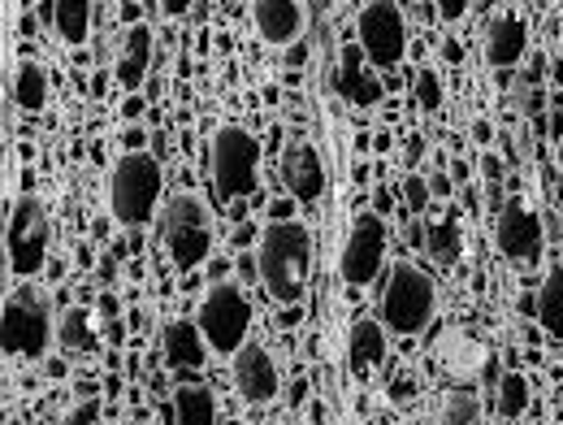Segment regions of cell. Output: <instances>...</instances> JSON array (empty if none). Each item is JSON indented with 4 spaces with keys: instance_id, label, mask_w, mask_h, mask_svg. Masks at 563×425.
<instances>
[{
    "instance_id": "25",
    "label": "cell",
    "mask_w": 563,
    "mask_h": 425,
    "mask_svg": "<svg viewBox=\"0 0 563 425\" xmlns=\"http://www.w3.org/2000/svg\"><path fill=\"white\" fill-rule=\"evenodd\" d=\"M438 417H442V425H477V417H482V400H477V391H468V386H451V391L442 395Z\"/></svg>"
},
{
    "instance_id": "32",
    "label": "cell",
    "mask_w": 563,
    "mask_h": 425,
    "mask_svg": "<svg viewBox=\"0 0 563 425\" xmlns=\"http://www.w3.org/2000/svg\"><path fill=\"white\" fill-rule=\"evenodd\" d=\"M96 417H100V400H82L66 413V425H96Z\"/></svg>"
},
{
    "instance_id": "3",
    "label": "cell",
    "mask_w": 563,
    "mask_h": 425,
    "mask_svg": "<svg viewBox=\"0 0 563 425\" xmlns=\"http://www.w3.org/2000/svg\"><path fill=\"white\" fill-rule=\"evenodd\" d=\"M161 243L178 270L205 265L212 252V212L209 200L196 192H178L161 212Z\"/></svg>"
},
{
    "instance_id": "17",
    "label": "cell",
    "mask_w": 563,
    "mask_h": 425,
    "mask_svg": "<svg viewBox=\"0 0 563 425\" xmlns=\"http://www.w3.org/2000/svg\"><path fill=\"white\" fill-rule=\"evenodd\" d=\"M252 22L269 44H290L303 31V4L299 0H256Z\"/></svg>"
},
{
    "instance_id": "14",
    "label": "cell",
    "mask_w": 563,
    "mask_h": 425,
    "mask_svg": "<svg viewBox=\"0 0 563 425\" xmlns=\"http://www.w3.org/2000/svg\"><path fill=\"white\" fill-rule=\"evenodd\" d=\"M364 62H368V57H364L360 44H343L339 66H334V87H339V96H343L347 105H360V109H368V105L382 100V83L373 78V70H368Z\"/></svg>"
},
{
    "instance_id": "36",
    "label": "cell",
    "mask_w": 563,
    "mask_h": 425,
    "mask_svg": "<svg viewBox=\"0 0 563 425\" xmlns=\"http://www.w3.org/2000/svg\"><path fill=\"white\" fill-rule=\"evenodd\" d=\"M560 170H563V140H560Z\"/></svg>"
},
{
    "instance_id": "24",
    "label": "cell",
    "mask_w": 563,
    "mask_h": 425,
    "mask_svg": "<svg viewBox=\"0 0 563 425\" xmlns=\"http://www.w3.org/2000/svg\"><path fill=\"white\" fill-rule=\"evenodd\" d=\"M438 356H442V364H446L451 373H473V369H482L486 348H482V344H473L468 335H446V339H442V348H438Z\"/></svg>"
},
{
    "instance_id": "1",
    "label": "cell",
    "mask_w": 563,
    "mask_h": 425,
    "mask_svg": "<svg viewBox=\"0 0 563 425\" xmlns=\"http://www.w3.org/2000/svg\"><path fill=\"white\" fill-rule=\"evenodd\" d=\"M261 283L278 304H299L312 270V235L299 217H278L261 235Z\"/></svg>"
},
{
    "instance_id": "22",
    "label": "cell",
    "mask_w": 563,
    "mask_h": 425,
    "mask_svg": "<svg viewBox=\"0 0 563 425\" xmlns=\"http://www.w3.org/2000/svg\"><path fill=\"white\" fill-rule=\"evenodd\" d=\"M174 417H178V425L217 422V400H212L209 386H178V395H174Z\"/></svg>"
},
{
    "instance_id": "26",
    "label": "cell",
    "mask_w": 563,
    "mask_h": 425,
    "mask_svg": "<svg viewBox=\"0 0 563 425\" xmlns=\"http://www.w3.org/2000/svg\"><path fill=\"white\" fill-rule=\"evenodd\" d=\"M429 252L438 265H451L460 257V221L455 217H442L429 226Z\"/></svg>"
},
{
    "instance_id": "6",
    "label": "cell",
    "mask_w": 563,
    "mask_h": 425,
    "mask_svg": "<svg viewBox=\"0 0 563 425\" xmlns=\"http://www.w3.org/2000/svg\"><path fill=\"white\" fill-rule=\"evenodd\" d=\"M4 356H44L53 344V299L44 286H18L4 299Z\"/></svg>"
},
{
    "instance_id": "15",
    "label": "cell",
    "mask_w": 563,
    "mask_h": 425,
    "mask_svg": "<svg viewBox=\"0 0 563 425\" xmlns=\"http://www.w3.org/2000/svg\"><path fill=\"white\" fill-rule=\"evenodd\" d=\"M525 53H529V26H525V18H516V13H494L490 26H486V62L498 66V70H507V66H516Z\"/></svg>"
},
{
    "instance_id": "10",
    "label": "cell",
    "mask_w": 563,
    "mask_h": 425,
    "mask_svg": "<svg viewBox=\"0 0 563 425\" xmlns=\"http://www.w3.org/2000/svg\"><path fill=\"white\" fill-rule=\"evenodd\" d=\"M494 239H498V252H503L511 265H525V270H533V265L542 261V248H547L542 217L529 209L525 200H507V205L498 209Z\"/></svg>"
},
{
    "instance_id": "33",
    "label": "cell",
    "mask_w": 563,
    "mask_h": 425,
    "mask_svg": "<svg viewBox=\"0 0 563 425\" xmlns=\"http://www.w3.org/2000/svg\"><path fill=\"white\" fill-rule=\"evenodd\" d=\"M438 9V18H446V22H455V18H464L468 13V4L464 0H442V4H433Z\"/></svg>"
},
{
    "instance_id": "21",
    "label": "cell",
    "mask_w": 563,
    "mask_h": 425,
    "mask_svg": "<svg viewBox=\"0 0 563 425\" xmlns=\"http://www.w3.org/2000/svg\"><path fill=\"white\" fill-rule=\"evenodd\" d=\"M538 322L547 326V335H555V339H563V265H555L547 279H542V286H538Z\"/></svg>"
},
{
    "instance_id": "35",
    "label": "cell",
    "mask_w": 563,
    "mask_h": 425,
    "mask_svg": "<svg viewBox=\"0 0 563 425\" xmlns=\"http://www.w3.org/2000/svg\"><path fill=\"white\" fill-rule=\"evenodd\" d=\"M482 174L498 187V183H503V161H498V156H482Z\"/></svg>"
},
{
    "instance_id": "13",
    "label": "cell",
    "mask_w": 563,
    "mask_h": 425,
    "mask_svg": "<svg viewBox=\"0 0 563 425\" xmlns=\"http://www.w3.org/2000/svg\"><path fill=\"white\" fill-rule=\"evenodd\" d=\"M282 183L295 200L303 205H317L325 196V161L312 143H290L286 156H282Z\"/></svg>"
},
{
    "instance_id": "11",
    "label": "cell",
    "mask_w": 563,
    "mask_h": 425,
    "mask_svg": "<svg viewBox=\"0 0 563 425\" xmlns=\"http://www.w3.org/2000/svg\"><path fill=\"white\" fill-rule=\"evenodd\" d=\"M386 265V221L377 212H360L347 230V248H343V283L368 286Z\"/></svg>"
},
{
    "instance_id": "27",
    "label": "cell",
    "mask_w": 563,
    "mask_h": 425,
    "mask_svg": "<svg viewBox=\"0 0 563 425\" xmlns=\"http://www.w3.org/2000/svg\"><path fill=\"white\" fill-rule=\"evenodd\" d=\"M62 344L70 348V352H91L96 348V330H91V317L82 313V308H70L66 317H62Z\"/></svg>"
},
{
    "instance_id": "2",
    "label": "cell",
    "mask_w": 563,
    "mask_h": 425,
    "mask_svg": "<svg viewBox=\"0 0 563 425\" xmlns=\"http://www.w3.org/2000/svg\"><path fill=\"white\" fill-rule=\"evenodd\" d=\"M438 308V286L417 261H395L382 286V326L390 335H417Z\"/></svg>"
},
{
    "instance_id": "12",
    "label": "cell",
    "mask_w": 563,
    "mask_h": 425,
    "mask_svg": "<svg viewBox=\"0 0 563 425\" xmlns=\"http://www.w3.org/2000/svg\"><path fill=\"white\" fill-rule=\"evenodd\" d=\"M234 391L247 400V404H274L278 400V364L274 356L265 352L261 344H243L234 352Z\"/></svg>"
},
{
    "instance_id": "20",
    "label": "cell",
    "mask_w": 563,
    "mask_h": 425,
    "mask_svg": "<svg viewBox=\"0 0 563 425\" xmlns=\"http://www.w3.org/2000/svg\"><path fill=\"white\" fill-rule=\"evenodd\" d=\"M53 9V31L66 40V44H87V31H91V4L87 0H57L48 4Z\"/></svg>"
},
{
    "instance_id": "5",
    "label": "cell",
    "mask_w": 563,
    "mask_h": 425,
    "mask_svg": "<svg viewBox=\"0 0 563 425\" xmlns=\"http://www.w3.org/2000/svg\"><path fill=\"white\" fill-rule=\"evenodd\" d=\"M212 192L217 200H239L252 196L256 187V170H261V143L243 127H217L209 152Z\"/></svg>"
},
{
    "instance_id": "30",
    "label": "cell",
    "mask_w": 563,
    "mask_h": 425,
    "mask_svg": "<svg viewBox=\"0 0 563 425\" xmlns=\"http://www.w3.org/2000/svg\"><path fill=\"white\" fill-rule=\"evenodd\" d=\"M404 200H408V212H424L433 200V187H424L421 174H408L404 178Z\"/></svg>"
},
{
    "instance_id": "8",
    "label": "cell",
    "mask_w": 563,
    "mask_h": 425,
    "mask_svg": "<svg viewBox=\"0 0 563 425\" xmlns=\"http://www.w3.org/2000/svg\"><path fill=\"white\" fill-rule=\"evenodd\" d=\"M48 243H53V221L48 209L35 196H22L9 217V270L18 279H31L44 270L48 261Z\"/></svg>"
},
{
    "instance_id": "29",
    "label": "cell",
    "mask_w": 563,
    "mask_h": 425,
    "mask_svg": "<svg viewBox=\"0 0 563 425\" xmlns=\"http://www.w3.org/2000/svg\"><path fill=\"white\" fill-rule=\"evenodd\" d=\"M417 100H421L424 113L442 109V78H438L433 70H421V78H417Z\"/></svg>"
},
{
    "instance_id": "9",
    "label": "cell",
    "mask_w": 563,
    "mask_h": 425,
    "mask_svg": "<svg viewBox=\"0 0 563 425\" xmlns=\"http://www.w3.org/2000/svg\"><path fill=\"white\" fill-rule=\"evenodd\" d=\"M355 31H360V48H364L373 70H395L404 62V53H408V22H404L399 4H386V0L364 4Z\"/></svg>"
},
{
    "instance_id": "34",
    "label": "cell",
    "mask_w": 563,
    "mask_h": 425,
    "mask_svg": "<svg viewBox=\"0 0 563 425\" xmlns=\"http://www.w3.org/2000/svg\"><path fill=\"white\" fill-rule=\"evenodd\" d=\"M542 70H547V57H542V53H533L529 70L520 74V78H525V83H533V87H542Z\"/></svg>"
},
{
    "instance_id": "28",
    "label": "cell",
    "mask_w": 563,
    "mask_h": 425,
    "mask_svg": "<svg viewBox=\"0 0 563 425\" xmlns=\"http://www.w3.org/2000/svg\"><path fill=\"white\" fill-rule=\"evenodd\" d=\"M525 408H529V382L520 373H507L498 382V413L503 417H520Z\"/></svg>"
},
{
    "instance_id": "31",
    "label": "cell",
    "mask_w": 563,
    "mask_h": 425,
    "mask_svg": "<svg viewBox=\"0 0 563 425\" xmlns=\"http://www.w3.org/2000/svg\"><path fill=\"white\" fill-rule=\"evenodd\" d=\"M542 105H547V96H542V87H533V83H525V78H516V109L520 113H542Z\"/></svg>"
},
{
    "instance_id": "23",
    "label": "cell",
    "mask_w": 563,
    "mask_h": 425,
    "mask_svg": "<svg viewBox=\"0 0 563 425\" xmlns=\"http://www.w3.org/2000/svg\"><path fill=\"white\" fill-rule=\"evenodd\" d=\"M44 100H48V74L35 62H22L18 78H13V105L18 109H44Z\"/></svg>"
},
{
    "instance_id": "19",
    "label": "cell",
    "mask_w": 563,
    "mask_h": 425,
    "mask_svg": "<svg viewBox=\"0 0 563 425\" xmlns=\"http://www.w3.org/2000/svg\"><path fill=\"white\" fill-rule=\"evenodd\" d=\"M152 62V31L147 26H131L122 40V57H118V83L122 87H140L143 74Z\"/></svg>"
},
{
    "instance_id": "16",
    "label": "cell",
    "mask_w": 563,
    "mask_h": 425,
    "mask_svg": "<svg viewBox=\"0 0 563 425\" xmlns=\"http://www.w3.org/2000/svg\"><path fill=\"white\" fill-rule=\"evenodd\" d=\"M161 352L165 360L174 364V369H200L205 360H209V339L200 335V322H169L165 330H161Z\"/></svg>"
},
{
    "instance_id": "7",
    "label": "cell",
    "mask_w": 563,
    "mask_h": 425,
    "mask_svg": "<svg viewBox=\"0 0 563 425\" xmlns=\"http://www.w3.org/2000/svg\"><path fill=\"white\" fill-rule=\"evenodd\" d=\"M200 335L209 339V348L217 356H234L247 344L252 330V304L243 295V286L234 283H212L209 295L200 299Z\"/></svg>"
},
{
    "instance_id": "4",
    "label": "cell",
    "mask_w": 563,
    "mask_h": 425,
    "mask_svg": "<svg viewBox=\"0 0 563 425\" xmlns=\"http://www.w3.org/2000/svg\"><path fill=\"white\" fill-rule=\"evenodd\" d=\"M161 161L147 152H126L109 174V209L122 226H143L161 200Z\"/></svg>"
},
{
    "instance_id": "18",
    "label": "cell",
    "mask_w": 563,
    "mask_h": 425,
    "mask_svg": "<svg viewBox=\"0 0 563 425\" xmlns=\"http://www.w3.org/2000/svg\"><path fill=\"white\" fill-rule=\"evenodd\" d=\"M386 360V326L382 322H355L352 330V373L373 378Z\"/></svg>"
}]
</instances>
